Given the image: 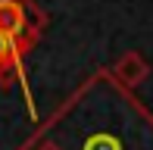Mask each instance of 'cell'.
Masks as SVG:
<instances>
[{"label": "cell", "mask_w": 153, "mask_h": 150, "mask_svg": "<svg viewBox=\"0 0 153 150\" xmlns=\"http://www.w3.org/2000/svg\"><path fill=\"white\" fill-rule=\"evenodd\" d=\"M85 150H122V144L113 138V134H91V138L85 141Z\"/></svg>", "instance_id": "277c9868"}, {"label": "cell", "mask_w": 153, "mask_h": 150, "mask_svg": "<svg viewBox=\"0 0 153 150\" xmlns=\"http://www.w3.org/2000/svg\"><path fill=\"white\" fill-rule=\"evenodd\" d=\"M31 10H34L31 0H0V31L16 41L19 53H22L25 47H31V41L38 38V31H41V25L28 22Z\"/></svg>", "instance_id": "6da1fadb"}, {"label": "cell", "mask_w": 153, "mask_h": 150, "mask_svg": "<svg viewBox=\"0 0 153 150\" xmlns=\"http://www.w3.org/2000/svg\"><path fill=\"white\" fill-rule=\"evenodd\" d=\"M150 75V63L141 56L137 50H125L119 59L113 63V78L119 81L122 88H137V85H144V78Z\"/></svg>", "instance_id": "7a4b0ae2"}, {"label": "cell", "mask_w": 153, "mask_h": 150, "mask_svg": "<svg viewBox=\"0 0 153 150\" xmlns=\"http://www.w3.org/2000/svg\"><path fill=\"white\" fill-rule=\"evenodd\" d=\"M16 56H19L16 41H13V38H6L3 31H0V78L6 75V69H10L13 63H16Z\"/></svg>", "instance_id": "3957f363"}, {"label": "cell", "mask_w": 153, "mask_h": 150, "mask_svg": "<svg viewBox=\"0 0 153 150\" xmlns=\"http://www.w3.org/2000/svg\"><path fill=\"white\" fill-rule=\"evenodd\" d=\"M44 150H59V147H44Z\"/></svg>", "instance_id": "5b68a950"}]
</instances>
